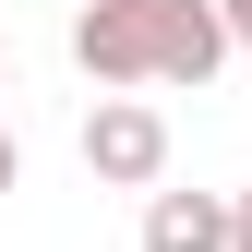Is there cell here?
<instances>
[{
  "mask_svg": "<svg viewBox=\"0 0 252 252\" xmlns=\"http://www.w3.org/2000/svg\"><path fill=\"white\" fill-rule=\"evenodd\" d=\"M84 168H96L108 192H156V180H168V120L108 84V96L84 108Z\"/></svg>",
  "mask_w": 252,
  "mask_h": 252,
  "instance_id": "cell-2",
  "label": "cell"
},
{
  "mask_svg": "<svg viewBox=\"0 0 252 252\" xmlns=\"http://www.w3.org/2000/svg\"><path fill=\"white\" fill-rule=\"evenodd\" d=\"M216 12H228V36H240V48H252V0H216Z\"/></svg>",
  "mask_w": 252,
  "mask_h": 252,
  "instance_id": "cell-6",
  "label": "cell"
},
{
  "mask_svg": "<svg viewBox=\"0 0 252 252\" xmlns=\"http://www.w3.org/2000/svg\"><path fill=\"white\" fill-rule=\"evenodd\" d=\"M228 252H252V192H228Z\"/></svg>",
  "mask_w": 252,
  "mask_h": 252,
  "instance_id": "cell-4",
  "label": "cell"
},
{
  "mask_svg": "<svg viewBox=\"0 0 252 252\" xmlns=\"http://www.w3.org/2000/svg\"><path fill=\"white\" fill-rule=\"evenodd\" d=\"M0 84H12V36H0Z\"/></svg>",
  "mask_w": 252,
  "mask_h": 252,
  "instance_id": "cell-7",
  "label": "cell"
},
{
  "mask_svg": "<svg viewBox=\"0 0 252 252\" xmlns=\"http://www.w3.org/2000/svg\"><path fill=\"white\" fill-rule=\"evenodd\" d=\"M12 180H24V144H12V120H0V192H12Z\"/></svg>",
  "mask_w": 252,
  "mask_h": 252,
  "instance_id": "cell-5",
  "label": "cell"
},
{
  "mask_svg": "<svg viewBox=\"0 0 252 252\" xmlns=\"http://www.w3.org/2000/svg\"><path fill=\"white\" fill-rule=\"evenodd\" d=\"M144 252H228V192H156Z\"/></svg>",
  "mask_w": 252,
  "mask_h": 252,
  "instance_id": "cell-3",
  "label": "cell"
},
{
  "mask_svg": "<svg viewBox=\"0 0 252 252\" xmlns=\"http://www.w3.org/2000/svg\"><path fill=\"white\" fill-rule=\"evenodd\" d=\"M216 0H72V72L84 84H216L228 72Z\"/></svg>",
  "mask_w": 252,
  "mask_h": 252,
  "instance_id": "cell-1",
  "label": "cell"
}]
</instances>
